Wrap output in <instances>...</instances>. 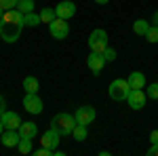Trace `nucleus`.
<instances>
[{
    "label": "nucleus",
    "instance_id": "31",
    "mask_svg": "<svg viewBox=\"0 0 158 156\" xmlns=\"http://www.w3.org/2000/svg\"><path fill=\"white\" fill-rule=\"evenodd\" d=\"M95 2H97V4H108L110 0H95Z\"/></svg>",
    "mask_w": 158,
    "mask_h": 156
},
{
    "label": "nucleus",
    "instance_id": "8",
    "mask_svg": "<svg viewBox=\"0 0 158 156\" xmlns=\"http://www.w3.org/2000/svg\"><path fill=\"white\" fill-rule=\"evenodd\" d=\"M23 108L27 110L30 114H40V112H42V99L38 97V93H25Z\"/></svg>",
    "mask_w": 158,
    "mask_h": 156
},
{
    "label": "nucleus",
    "instance_id": "11",
    "mask_svg": "<svg viewBox=\"0 0 158 156\" xmlns=\"http://www.w3.org/2000/svg\"><path fill=\"white\" fill-rule=\"evenodd\" d=\"M55 13H57V17H61V19H70V17L76 15V4L70 2V0H63V2H59L55 6Z\"/></svg>",
    "mask_w": 158,
    "mask_h": 156
},
{
    "label": "nucleus",
    "instance_id": "1",
    "mask_svg": "<svg viewBox=\"0 0 158 156\" xmlns=\"http://www.w3.org/2000/svg\"><path fill=\"white\" fill-rule=\"evenodd\" d=\"M74 127H76V118H74L72 114H65V112L57 114L55 118L51 120V129H55L61 137H63V135H72Z\"/></svg>",
    "mask_w": 158,
    "mask_h": 156
},
{
    "label": "nucleus",
    "instance_id": "2",
    "mask_svg": "<svg viewBox=\"0 0 158 156\" xmlns=\"http://www.w3.org/2000/svg\"><path fill=\"white\" fill-rule=\"evenodd\" d=\"M21 27H23V25L17 23V21H6V19H2V21H0V38H2L4 42L13 44V42L19 40Z\"/></svg>",
    "mask_w": 158,
    "mask_h": 156
},
{
    "label": "nucleus",
    "instance_id": "32",
    "mask_svg": "<svg viewBox=\"0 0 158 156\" xmlns=\"http://www.w3.org/2000/svg\"><path fill=\"white\" fill-rule=\"evenodd\" d=\"M2 129H4V124H2V118H0V135H2Z\"/></svg>",
    "mask_w": 158,
    "mask_h": 156
},
{
    "label": "nucleus",
    "instance_id": "19",
    "mask_svg": "<svg viewBox=\"0 0 158 156\" xmlns=\"http://www.w3.org/2000/svg\"><path fill=\"white\" fill-rule=\"evenodd\" d=\"M15 9H17V11H21L23 15H27V13H34V0H19Z\"/></svg>",
    "mask_w": 158,
    "mask_h": 156
},
{
    "label": "nucleus",
    "instance_id": "3",
    "mask_svg": "<svg viewBox=\"0 0 158 156\" xmlns=\"http://www.w3.org/2000/svg\"><path fill=\"white\" fill-rule=\"evenodd\" d=\"M89 48H91V53H103L108 48V32L101 27L93 30L89 36Z\"/></svg>",
    "mask_w": 158,
    "mask_h": 156
},
{
    "label": "nucleus",
    "instance_id": "26",
    "mask_svg": "<svg viewBox=\"0 0 158 156\" xmlns=\"http://www.w3.org/2000/svg\"><path fill=\"white\" fill-rule=\"evenodd\" d=\"M17 2H19V0H0V6H2L4 11H9V9H15V6H17Z\"/></svg>",
    "mask_w": 158,
    "mask_h": 156
},
{
    "label": "nucleus",
    "instance_id": "10",
    "mask_svg": "<svg viewBox=\"0 0 158 156\" xmlns=\"http://www.w3.org/2000/svg\"><path fill=\"white\" fill-rule=\"evenodd\" d=\"M19 139H21V135H19L17 129H6V131L0 135V141H2L4 148H17Z\"/></svg>",
    "mask_w": 158,
    "mask_h": 156
},
{
    "label": "nucleus",
    "instance_id": "18",
    "mask_svg": "<svg viewBox=\"0 0 158 156\" xmlns=\"http://www.w3.org/2000/svg\"><path fill=\"white\" fill-rule=\"evenodd\" d=\"M72 135H74V139H76V141H85L86 135H89V131H86V124H78V122H76V127H74Z\"/></svg>",
    "mask_w": 158,
    "mask_h": 156
},
{
    "label": "nucleus",
    "instance_id": "4",
    "mask_svg": "<svg viewBox=\"0 0 158 156\" xmlns=\"http://www.w3.org/2000/svg\"><path fill=\"white\" fill-rule=\"evenodd\" d=\"M108 93L114 101H124L129 97V93H131V84H129V80H124V78H116L114 82L110 84Z\"/></svg>",
    "mask_w": 158,
    "mask_h": 156
},
{
    "label": "nucleus",
    "instance_id": "28",
    "mask_svg": "<svg viewBox=\"0 0 158 156\" xmlns=\"http://www.w3.org/2000/svg\"><path fill=\"white\" fill-rule=\"evenodd\" d=\"M150 141L152 144H158V129H154V131L150 133Z\"/></svg>",
    "mask_w": 158,
    "mask_h": 156
},
{
    "label": "nucleus",
    "instance_id": "27",
    "mask_svg": "<svg viewBox=\"0 0 158 156\" xmlns=\"http://www.w3.org/2000/svg\"><path fill=\"white\" fill-rule=\"evenodd\" d=\"M148 156H158V144H152V148L148 150Z\"/></svg>",
    "mask_w": 158,
    "mask_h": 156
},
{
    "label": "nucleus",
    "instance_id": "29",
    "mask_svg": "<svg viewBox=\"0 0 158 156\" xmlns=\"http://www.w3.org/2000/svg\"><path fill=\"white\" fill-rule=\"evenodd\" d=\"M4 112H6V101H4V97L0 95V116H2Z\"/></svg>",
    "mask_w": 158,
    "mask_h": 156
},
{
    "label": "nucleus",
    "instance_id": "17",
    "mask_svg": "<svg viewBox=\"0 0 158 156\" xmlns=\"http://www.w3.org/2000/svg\"><path fill=\"white\" fill-rule=\"evenodd\" d=\"M150 21H146V19H137L133 23V32L137 34V36H146L148 34V30H150Z\"/></svg>",
    "mask_w": 158,
    "mask_h": 156
},
{
    "label": "nucleus",
    "instance_id": "20",
    "mask_svg": "<svg viewBox=\"0 0 158 156\" xmlns=\"http://www.w3.org/2000/svg\"><path fill=\"white\" fill-rule=\"evenodd\" d=\"M55 17H57V13H55V9H51V6H47V9L40 11V21H42V23H51Z\"/></svg>",
    "mask_w": 158,
    "mask_h": 156
},
{
    "label": "nucleus",
    "instance_id": "22",
    "mask_svg": "<svg viewBox=\"0 0 158 156\" xmlns=\"http://www.w3.org/2000/svg\"><path fill=\"white\" fill-rule=\"evenodd\" d=\"M17 150H19L21 154H30V152H32V139H30V137H21L19 144H17Z\"/></svg>",
    "mask_w": 158,
    "mask_h": 156
},
{
    "label": "nucleus",
    "instance_id": "23",
    "mask_svg": "<svg viewBox=\"0 0 158 156\" xmlns=\"http://www.w3.org/2000/svg\"><path fill=\"white\" fill-rule=\"evenodd\" d=\"M146 40L152 42V44L158 42V25H150V30H148V34H146Z\"/></svg>",
    "mask_w": 158,
    "mask_h": 156
},
{
    "label": "nucleus",
    "instance_id": "7",
    "mask_svg": "<svg viewBox=\"0 0 158 156\" xmlns=\"http://www.w3.org/2000/svg\"><path fill=\"white\" fill-rule=\"evenodd\" d=\"M146 99L148 95L143 93V89H131V93L127 97V103L133 110H141V108H146Z\"/></svg>",
    "mask_w": 158,
    "mask_h": 156
},
{
    "label": "nucleus",
    "instance_id": "15",
    "mask_svg": "<svg viewBox=\"0 0 158 156\" xmlns=\"http://www.w3.org/2000/svg\"><path fill=\"white\" fill-rule=\"evenodd\" d=\"M127 80H129V84H131V89H143V86H146V74L131 72Z\"/></svg>",
    "mask_w": 158,
    "mask_h": 156
},
{
    "label": "nucleus",
    "instance_id": "12",
    "mask_svg": "<svg viewBox=\"0 0 158 156\" xmlns=\"http://www.w3.org/2000/svg\"><path fill=\"white\" fill-rule=\"evenodd\" d=\"M86 65H89V70H91L93 74H99L101 70H103V65H106V59H103L101 53H91L89 59H86Z\"/></svg>",
    "mask_w": 158,
    "mask_h": 156
},
{
    "label": "nucleus",
    "instance_id": "24",
    "mask_svg": "<svg viewBox=\"0 0 158 156\" xmlns=\"http://www.w3.org/2000/svg\"><path fill=\"white\" fill-rule=\"evenodd\" d=\"M146 95L150 97V99H156V101H158V82H152L150 86H148Z\"/></svg>",
    "mask_w": 158,
    "mask_h": 156
},
{
    "label": "nucleus",
    "instance_id": "16",
    "mask_svg": "<svg viewBox=\"0 0 158 156\" xmlns=\"http://www.w3.org/2000/svg\"><path fill=\"white\" fill-rule=\"evenodd\" d=\"M23 91L25 93H38L40 91V82L36 76H25L23 78Z\"/></svg>",
    "mask_w": 158,
    "mask_h": 156
},
{
    "label": "nucleus",
    "instance_id": "14",
    "mask_svg": "<svg viewBox=\"0 0 158 156\" xmlns=\"http://www.w3.org/2000/svg\"><path fill=\"white\" fill-rule=\"evenodd\" d=\"M17 131H19L21 137H30V139H34V137L38 135V127H36V122H21Z\"/></svg>",
    "mask_w": 158,
    "mask_h": 156
},
{
    "label": "nucleus",
    "instance_id": "33",
    "mask_svg": "<svg viewBox=\"0 0 158 156\" xmlns=\"http://www.w3.org/2000/svg\"><path fill=\"white\" fill-rule=\"evenodd\" d=\"M2 13H4V9H2V6H0V21H2Z\"/></svg>",
    "mask_w": 158,
    "mask_h": 156
},
{
    "label": "nucleus",
    "instance_id": "30",
    "mask_svg": "<svg viewBox=\"0 0 158 156\" xmlns=\"http://www.w3.org/2000/svg\"><path fill=\"white\" fill-rule=\"evenodd\" d=\"M152 25H158V11L154 13V17H152Z\"/></svg>",
    "mask_w": 158,
    "mask_h": 156
},
{
    "label": "nucleus",
    "instance_id": "25",
    "mask_svg": "<svg viewBox=\"0 0 158 156\" xmlns=\"http://www.w3.org/2000/svg\"><path fill=\"white\" fill-rule=\"evenodd\" d=\"M101 55H103V59L108 61V63H110V61H114V59H116V51H114L112 47H108L106 51H103V53H101Z\"/></svg>",
    "mask_w": 158,
    "mask_h": 156
},
{
    "label": "nucleus",
    "instance_id": "9",
    "mask_svg": "<svg viewBox=\"0 0 158 156\" xmlns=\"http://www.w3.org/2000/svg\"><path fill=\"white\" fill-rule=\"evenodd\" d=\"M59 133L55 131V129H49V131L42 133V137H40V145H44V148H51V150H57V145H59Z\"/></svg>",
    "mask_w": 158,
    "mask_h": 156
},
{
    "label": "nucleus",
    "instance_id": "13",
    "mask_svg": "<svg viewBox=\"0 0 158 156\" xmlns=\"http://www.w3.org/2000/svg\"><path fill=\"white\" fill-rule=\"evenodd\" d=\"M2 124H4V129H19V124H21V118H19V114L17 112H4L2 116Z\"/></svg>",
    "mask_w": 158,
    "mask_h": 156
},
{
    "label": "nucleus",
    "instance_id": "6",
    "mask_svg": "<svg viewBox=\"0 0 158 156\" xmlns=\"http://www.w3.org/2000/svg\"><path fill=\"white\" fill-rule=\"evenodd\" d=\"M95 116H97V112H95V108H93V106H80V108L74 112L76 122H78V124H86V127L95 120Z\"/></svg>",
    "mask_w": 158,
    "mask_h": 156
},
{
    "label": "nucleus",
    "instance_id": "5",
    "mask_svg": "<svg viewBox=\"0 0 158 156\" xmlns=\"http://www.w3.org/2000/svg\"><path fill=\"white\" fill-rule=\"evenodd\" d=\"M49 32L53 38H57V40H63V38H68L70 34V25H68V19H61V17H55L53 21L49 23Z\"/></svg>",
    "mask_w": 158,
    "mask_h": 156
},
{
    "label": "nucleus",
    "instance_id": "21",
    "mask_svg": "<svg viewBox=\"0 0 158 156\" xmlns=\"http://www.w3.org/2000/svg\"><path fill=\"white\" fill-rule=\"evenodd\" d=\"M38 23H42V21H40V15H36V13H27V15H23V25H27V27H36Z\"/></svg>",
    "mask_w": 158,
    "mask_h": 156
}]
</instances>
